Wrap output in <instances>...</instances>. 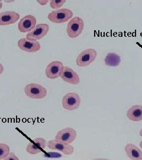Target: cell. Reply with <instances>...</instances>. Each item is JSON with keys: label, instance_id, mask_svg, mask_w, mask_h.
<instances>
[{"label": "cell", "instance_id": "ffe728a7", "mask_svg": "<svg viewBox=\"0 0 142 160\" xmlns=\"http://www.w3.org/2000/svg\"><path fill=\"white\" fill-rule=\"evenodd\" d=\"M4 160H20L17 157V155L13 152H10V154L8 155Z\"/></svg>", "mask_w": 142, "mask_h": 160}, {"label": "cell", "instance_id": "9c48e42d", "mask_svg": "<svg viewBox=\"0 0 142 160\" xmlns=\"http://www.w3.org/2000/svg\"><path fill=\"white\" fill-rule=\"evenodd\" d=\"M36 23L37 20L34 16L26 15L18 23V29L21 33H29L36 28Z\"/></svg>", "mask_w": 142, "mask_h": 160}, {"label": "cell", "instance_id": "9a60e30c", "mask_svg": "<svg viewBox=\"0 0 142 160\" xmlns=\"http://www.w3.org/2000/svg\"><path fill=\"white\" fill-rule=\"evenodd\" d=\"M125 150L131 160H142V151L135 144L127 143Z\"/></svg>", "mask_w": 142, "mask_h": 160}, {"label": "cell", "instance_id": "6da1fadb", "mask_svg": "<svg viewBox=\"0 0 142 160\" xmlns=\"http://www.w3.org/2000/svg\"><path fill=\"white\" fill-rule=\"evenodd\" d=\"M74 13L68 8H60L49 13L47 18L52 23L61 24L69 21Z\"/></svg>", "mask_w": 142, "mask_h": 160}, {"label": "cell", "instance_id": "5b68a950", "mask_svg": "<svg viewBox=\"0 0 142 160\" xmlns=\"http://www.w3.org/2000/svg\"><path fill=\"white\" fill-rule=\"evenodd\" d=\"M81 102L80 96L73 92L66 94L62 100L63 108L67 110H74L78 109Z\"/></svg>", "mask_w": 142, "mask_h": 160}, {"label": "cell", "instance_id": "e0dca14e", "mask_svg": "<svg viewBox=\"0 0 142 160\" xmlns=\"http://www.w3.org/2000/svg\"><path fill=\"white\" fill-rule=\"evenodd\" d=\"M105 64L111 67H115L120 65L121 62V58L115 53H108L104 59Z\"/></svg>", "mask_w": 142, "mask_h": 160}, {"label": "cell", "instance_id": "44dd1931", "mask_svg": "<svg viewBox=\"0 0 142 160\" xmlns=\"http://www.w3.org/2000/svg\"><path fill=\"white\" fill-rule=\"evenodd\" d=\"M50 1L49 0H37V2L39 4L40 6H46L48 2H49Z\"/></svg>", "mask_w": 142, "mask_h": 160}, {"label": "cell", "instance_id": "5bb4252c", "mask_svg": "<svg viewBox=\"0 0 142 160\" xmlns=\"http://www.w3.org/2000/svg\"><path fill=\"white\" fill-rule=\"evenodd\" d=\"M20 14L14 11H6L0 12V26H7L17 22Z\"/></svg>", "mask_w": 142, "mask_h": 160}, {"label": "cell", "instance_id": "7c38bea8", "mask_svg": "<svg viewBox=\"0 0 142 160\" xmlns=\"http://www.w3.org/2000/svg\"><path fill=\"white\" fill-rule=\"evenodd\" d=\"M17 45L21 50L28 53H35L39 51L41 48L39 42L28 40L26 38L20 39L18 41Z\"/></svg>", "mask_w": 142, "mask_h": 160}, {"label": "cell", "instance_id": "3957f363", "mask_svg": "<svg viewBox=\"0 0 142 160\" xmlns=\"http://www.w3.org/2000/svg\"><path fill=\"white\" fill-rule=\"evenodd\" d=\"M24 93L30 98L42 99L46 97L47 91L43 86L40 84L31 83L25 87Z\"/></svg>", "mask_w": 142, "mask_h": 160}, {"label": "cell", "instance_id": "277c9868", "mask_svg": "<svg viewBox=\"0 0 142 160\" xmlns=\"http://www.w3.org/2000/svg\"><path fill=\"white\" fill-rule=\"evenodd\" d=\"M97 57V51L92 48H88L78 55L76 59V63L80 67H87L95 60Z\"/></svg>", "mask_w": 142, "mask_h": 160}, {"label": "cell", "instance_id": "cb8c5ba5", "mask_svg": "<svg viewBox=\"0 0 142 160\" xmlns=\"http://www.w3.org/2000/svg\"><path fill=\"white\" fill-rule=\"evenodd\" d=\"M2 1H0V10L2 8Z\"/></svg>", "mask_w": 142, "mask_h": 160}, {"label": "cell", "instance_id": "484cf974", "mask_svg": "<svg viewBox=\"0 0 142 160\" xmlns=\"http://www.w3.org/2000/svg\"><path fill=\"white\" fill-rule=\"evenodd\" d=\"M140 147L142 149V141L140 142Z\"/></svg>", "mask_w": 142, "mask_h": 160}, {"label": "cell", "instance_id": "7a4b0ae2", "mask_svg": "<svg viewBox=\"0 0 142 160\" xmlns=\"http://www.w3.org/2000/svg\"><path fill=\"white\" fill-rule=\"evenodd\" d=\"M84 29V22L80 17L72 18L68 23L66 28V33L69 37L75 39L80 36Z\"/></svg>", "mask_w": 142, "mask_h": 160}, {"label": "cell", "instance_id": "ba28073f", "mask_svg": "<svg viewBox=\"0 0 142 160\" xmlns=\"http://www.w3.org/2000/svg\"><path fill=\"white\" fill-rule=\"evenodd\" d=\"M76 137V131L73 128L68 127L58 132L55 137V139L67 144H71L74 142Z\"/></svg>", "mask_w": 142, "mask_h": 160}, {"label": "cell", "instance_id": "4fadbf2b", "mask_svg": "<svg viewBox=\"0 0 142 160\" xmlns=\"http://www.w3.org/2000/svg\"><path fill=\"white\" fill-rule=\"evenodd\" d=\"M64 81L72 85H78L80 82V78L73 69L69 67H64L62 74L60 77Z\"/></svg>", "mask_w": 142, "mask_h": 160}, {"label": "cell", "instance_id": "8fae6325", "mask_svg": "<svg viewBox=\"0 0 142 160\" xmlns=\"http://www.w3.org/2000/svg\"><path fill=\"white\" fill-rule=\"evenodd\" d=\"M47 146V141L43 138H36L30 141L26 147L28 154L36 155L41 152Z\"/></svg>", "mask_w": 142, "mask_h": 160}, {"label": "cell", "instance_id": "d4e9b609", "mask_svg": "<svg viewBox=\"0 0 142 160\" xmlns=\"http://www.w3.org/2000/svg\"><path fill=\"white\" fill-rule=\"evenodd\" d=\"M139 134H140V135L142 137V128L140 129V132H139Z\"/></svg>", "mask_w": 142, "mask_h": 160}, {"label": "cell", "instance_id": "603a6c76", "mask_svg": "<svg viewBox=\"0 0 142 160\" xmlns=\"http://www.w3.org/2000/svg\"><path fill=\"white\" fill-rule=\"evenodd\" d=\"M111 160L107 159V158H95V159H93V160Z\"/></svg>", "mask_w": 142, "mask_h": 160}, {"label": "cell", "instance_id": "2e32d148", "mask_svg": "<svg viewBox=\"0 0 142 160\" xmlns=\"http://www.w3.org/2000/svg\"><path fill=\"white\" fill-rule=\"evenodd\" d=\"M127 117L133 122H139L142 120V105H134L127 110Z\"/></svg>", "mask_w": 142, "mask_h": 160}, {"label": "cell", "instance_id": "ac0fdd59", "mask_svg": "<svg viewBox=\"0 0 142 160\" xmlns=\"http://www.w3.org/2000/svg\"><path fill=\"white\" fill-rule=\"evenodd\" d=\"M10 147L6 143H0V160H3L10 154Z\"/></svg>", "mask_w": 142, "mask_h": 160}, {"label": "cell", "instance_id": "7402d4cb", "mask_svg": "<svg viewBox=\"0 0 142 160\" xmlns=\"http://www.w3.org/2000/svg\"><path fill=\"white\" fill-rule=\"evenodd\" d=\"M4 66H3L1 63H0V75L2 74V73L3 71H4Z\"/></svg>", "mask_w": 142, "mask_h": 160}, {"label": "cell", "instance_id": "52a82bcc", "mask_svg": "<svg viewBox=\"0 0 142 160\" xmlns=\"http://www.w3.org/2000/svg\"><path fill=\"white\" fill-rule=\"evenodd\" d=\"M47 146L51 150L61 152L63 154L66 155H71L74 152V147L71 144L64 143L56 139L49 141L47 142Z\"/></svg>", "mask_w": 142, "mask_h": 160}, {"label": "cell", "instance_id": "8992f818", "mask_svg": "<svg viewBox=\"0 0 142 160\" xmlns=\"http://www.w3.org/2000/svg\"><path fill=\"white\" fill-rule=\"evenodd\" d=\"M63 64L61 61H54L49 63L45 70L46 76L47 78L55 80L61 77L63 71Z\"/></svg>", "mask_w": 142, "mask_h": 160}, {"label": "cell", "instance_id": "30bf717a", "mask_svg": "<svg viewBox=\"0 0 142 160\" xmlns=\"http://www.w3.org/2000/svg\"><path fill=\"white\" fill-rule=\"evenodd\" d=\"M49 30V26L46 23H40L36 25L32 32L26 35V39L37 41L46 36Z\"/></svg>", "mask_w": 142, "mask_h": 160}, {"label": "cell", "instance_id": "d6986e66", "mask_svg": "<svg viewBox=\"0 0 142 160\" xmlns=\"http://www.w3.org/2000/svg\"><path fill=\"white\" fill-rule=\"evenodd\" d=\"M66 2V0H51L49 1V4L51 8L57 10L60 9Z\"/></svg>", "mask_w": 142, "mask_h": 160}]
</instances>
